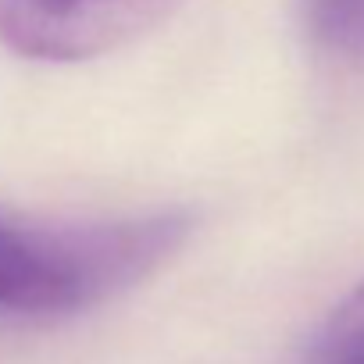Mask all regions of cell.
Masks as SVG:
<instances>
[{"mask_svg": "<svg viewBox=\"0 0 364 364\" xmlns=\"http://www.w3.org/2000/svg\"><path fill=\"white\" fill-rule=\"evenodd\" d=\"M190 232L186 215L36 225L0 215V321L75 318L154 275Z\"/></svg>", "mask_w": 364, "mask_h": 364, "instance_id": "6da1fadb", "label": "cell"}, {"mask_svg": "<svg viewBox=\"0 0 364 364\" xmlns=\"http://www.w3.org/2000/svg\"><path fill=\"white\" fill-rule=\"evenodd\" d=\"M304 364H364V282L350 289L321 321Z\"/></svg>", "mask_w": 364, "mask_h": 364, "instance_id": "277c9868", "label": "cell"}, {"mask_svg": "<svg viewBox=\"0 0 364 364\" xmlns=\"http://www.w3.org/2000/svg\"><path fill=\"white\" fill-rule=\"evenodd\" d=\"M296 15L321 54L364 68V0H296Z\"/></svg>", "mask_w": 364, "mask_h": 364, "instance_id": "3957f363", "label": "cell"}, {"mask_svg": "<svg viewBox=\"0 0 364 364\" xmlns=\"http://www.w3.org/2000/svg\"><path fill=\"white\" fill-rule=\"evenodd\" d=\"M178 4L182 0H0V40L33 61H90L139 40Z\"/></svg>", "mask_w": 364, "mask_h": 364, "instance_id": "7a4b0ae2", "label": "cell"}]
</instances>
